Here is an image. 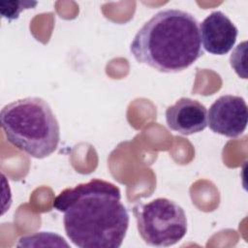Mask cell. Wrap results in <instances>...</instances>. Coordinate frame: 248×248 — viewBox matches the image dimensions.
<instances>
[{"label":"cell","mask_w":248,"mask_h":248,"mask_svg":"<svg viewBox=\"0 0 248 248\" xmlns=\"http://www.w3.org/2000/svg\"><path fill=\"white\" fill-rule=\"evenodd\" d=\"M52 206L63 213L69 239L80 248H118L129 227V213L121 202L119 188L111 182L93 178L66 188Z\"/></svg>","instance_id":"cell-1"},{"label":"cell","mask_w":248,"mask_h":248,"mask_svg":"<svg viewBox=\"0 0 248 248\" xmlns=\"http://www.w3.org/2000/svg\"><path fill=\"white\" fill-rule=\"evenodd\" d=\"M130 51L139 63L161 73L186 70L204 53L199 21L182 10L160 11L137 32Z\"/></svg>","instance_id":"cell-2"},{"label":"cell","mask_w":248,"mask_h":248,"mask_svg":"<svg viewBox=\"0 0 248 248\" xmlns=\"http://www.w3.org/2000/svg\"><path fill=\"white\" fill-rule=\"evenodd\" d=\"M0 121L7 140L31 157L46 158L58 146L59 123L42 98L26 97L6 105Z\"/></svg>","instance_id":"cell-3"},{"label":"cell","mask_w":248,"mask_h":248,"mask_svg":"<svg viewBox=\"0 0 248 248\" xmlns=\"http://www.w3.org/2000/svg\"><path fill=\"white\" fill-rule=\"evenodd\" d=\"M139 233L150 246L169 247L180 241L187 232L184 209L175 202L158 198L133 207Z\"/></svg>","instance_id":"cell-4"},{"label":"cell","mask_w":248,"mask_h":248,"mask_svg":"<svg viewBox=\"0 0 248 248\" xmlns=\"http://www.w3.org/2000/svg\"><path fill=\"white\" fill-rule=\"evenodd\" d=\"M247 105L240 96L224 95L210 106L207 125L216 134L228 138L239 137L247 127Z\"/></svg>","instance_id":"cell-5"},{"label":"cell","mask_w":248,"mask_h":248,"mask_svg":"<svg viewBox=\"0 0 248 248\" xmlns=\"http://www.w3.org/2000/svg\"><path fill=\"white\" fill-rule=\"evenodd\" d=\"M201 40L203 48L216 55L228 53L235 44L237 28L221 11L209 14L200 24Z\"/></svg>","instance_id":"cell-6"},{"label":"cell","mask_w":248,"mask_h":248,"mask_svg":"<svg viewBox=\"0 0 248 248\" xmlns=\"http://www.w3.org/2000/svg\"><path fill=\"white\" fill-rule=\"evenodd\" d=\"M168 127L184 136L203 131L207 126L206 108L197 100L182 97L165 112Z\"/></svg>","instance_id":"cell-7"},{"label":"cell","mask_w":248,"mask_h":248,"mask_svg":"<svg viewBox=\"0 0 248 248\" xmlns=\"http://www.w3.org/2000/svg\"><path fill=\"white\" fill-rule=\"evenodd\" d=\"M37 4L35 1H1L0 14L8 20L16 19L23 10L33 9Z\"/></svg>","instance_id":"cell-8"}]
</instances>
